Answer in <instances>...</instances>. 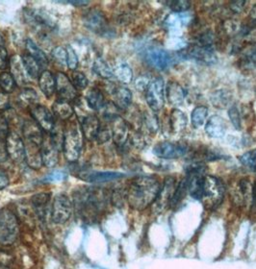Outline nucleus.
Wrapping results in <instances>:
<instances>
[{"mask_svg":"<svg viewBox=\"0 0 256 269\" xmlns=\"http://www.w3.org/2000/svg\"><path fill=\"white\" fill-rule=\"evenodd\" d=\"M39 87L46 97H51L56 92V78L49 70H44L39 77Z\"/></svg>","mask_w":256,"mask_h":269,"instance_id":"nucleus-23","label":"nucleus"},{"mask_svg":"<svg viewBox=\"0 0 256 269\" xmlns=\"http://www.w3.org/2000/svg\"><path fill=\"white\" fill-rule=\"evenodd\" d=\"M93 70L97 75L101 78L111 79L114 77L113 70L111 69L109 64L101 57H97L94 62Z\"/></svg>","mask_w":256,"mask_h":269,"instance_id":"nucleus-29","label":"nucleus"},{"mask_svg":"<svg viewBox=\"0 0 256 269\" xmlns=\"http://www.w3.org/2000/svg\"><path fill=\"white\" fill-rule=\"evenodd\" d=\"M161 186L153 177H138L130 183L126 192L128 204L134 210L141 211L155 202L159 194Z\"/></svg>","mask_w":256,"mask_h":269,"instance_id":"nucleus-2","label":"nucleus"},{"mask_svg":"<svg viewBox=\"0 0 256 269\" xmlns=\"http://www.w3.org/2000/svg\"><path fill=\"white\" fill-rule=\"evenodd\" d=\"M71 83L76 89H84L88 87V79L80 71H73L71 75Z\"/></svg>","mask_w":256,"mask_h":269,"instance_id":"nucleus-38","label":"nucleus"},{"mask_svg":"<svg viewBox=\"0 0 256 269\" xmlns=\"http://www.w3.org/2000/svg\"><path fill=\"white\" fill-rule=\"evenodd\" d=\"M146 60L148 64L156 70H164L170 65L172 58L168 53L161 48H150L146 53Z\"/></svg>","mask_w":256,"mask_h":269,"instance_id":"nucleus-13","label":"nucleus"},{"mask_svg":"<svg viewBox=\"0 0 256 269\" xmlns=\"http://www.w3.org/2000/svg\"><path fill=\"white\" fill-rule=\"evenodd\" d=\"M50 198H51V194L49 192H41L35 194L31 198L32 205L40 217H44V215L46 214V207L49 203Z\"/></svg>","mask_w":256,"mask_h":269,"instance_id":"nucleus-28","label":"nucleus"},{"mask_svg":"<svg viewBox=\"0 0 256 269\" xmlns=\"http://www.w3.org/2000/svg\"><path fill=\"white\" fill-rule=\"evenodd\" d=\"M22 134L27 142L34 143L42 146L44 141V135L40 125L32 119H27L22 124Z\"/></svg>","mask_w":256,"mask_h":269,"instance_id":"nucleus-14","label":"nucleus"},{"mask_svg":"<svg viewBox=\"0 0 256 269\" xmlns=\"http://www.w3.org/2000/svg\"><path fill=\"white\" fill-rule=\"evenodd\" d=\"M19 234V223L15 213L9 208H0V244L12 245Z\"/></svg>","mask_w":256,"mask_h":269,"instance_id":"nucleus-4","label":"nucleus"},{"mask_svg":"<svg viewBox=\"0 0 256 269\" xmlns=\"http://www.w3.org/2000/svg\"><path fill=\"white\" fill-rule=\"evenodd\" d=\"M9 133L8 121L5 117V115L0 113V139L1 140H5L6 138H7V136L9 135Z\"/></svg>","mask_w":256,"mask_h":269,"instance_id":"nucleus-46","label":"nucleus"},{"mask_svg":"<svg viewBox=\"0 0 256 269\" xmlns=\"http://www.w3.org/2000/svg\"><path fill=\"white\" fill-rule=\"evenodd\" d=\"M244 54L249 61L256 63V44L247 47L244 51Z\"/></svg>","mask_w":256,"mask_h":269,"instance_id":"nucleus-51","label":"nucleus"},{"mask_svg":"<svg viewBox=\"0 0 256 269\" xmlns=\"http://www.w3.org/2000/svg\"><path fill=\"white\" fill-rule=\"evenodd\" d=\"M175 191H176V180L174 178L169 177L165 181L164 186L161 188L159 194L154 202L155 206H156L155 208L162 210V208H165L170 202V199L175 193Z\"/></svg>","mask_w":256,"mask_h":269,"instance_id":"nucleus-19","label":"nucleus"},{"mask_svg":"<svg viewBox=\"0 0 256 269\" xmlns=\"http://www.w3.org/2000/svg\"><path fill=\"white\" fill-rule=\"evenodd\" d=\"M0 269H1V268H0Z\"/></svg>","mask_w":256,"mask_h":269,"instance_id":"nucleus-59","label":"nucleus"},{"mask_svg":"<svg viewBox=\"0 0 256 269\" xmlns=\"http://www.w3.org/2000/svg\"><path fill=\"white\" fill-rule=\"evenodd\" d=\"M68 174L63 170H53L50 173L47 174L43 180L44 183L60 182L65 179H67Z\"/></svg>","mask_w":256,"mask_h":269,"instance_id":"nucleus-43","label":"nucleus"},{"mask_svg":"<svg viewBox=\"0 0 256 269\" xmlns=\"http://www.w3.org/2000/svg\"><path fill=\"white\" fill-rule=\"evenodd\" d=\"M229 115H230V121L232 122L233 126L237 129L240 130L242 128V123H241V113L238 111V109L233 106L230 108L229 111Z\"/></svg>","mask_w":256,"mask_h":269,"instance_id":"nucleus-44","label":"nucleus"},{"mask_svg":"<svg viewBox=\"0 0 256 269\" xmlns=\"http://www.w3.org/2000/svg\"><path fill=\"white\" fill-rule=\"evenodd\" d=\"M150 83V82L146 80L144 77H140V78L137 79V81H136V87L141 89V91H144L145 88H148Z\"/></svg>","mask_w":256,"mask_h":269,"instance_id":"nucleus-54","label":"nucleus"},{"mask_svg":"<svg viewBox=\"0 0 256 269\" xmlns=\"http://www.w3.org/2000/svg\"><path fill=\"white\" fill-rule=\"evenodd\" d=\"M22 58V62H23V66L26 70L27 75L28 77L31 79H37L40 77L41 75V66L39 65V63L36 61L33 57H31L28 54H23L21 56Z\"/></svg>","mask_w":256,"mask_h":269,"instance_id":"nucleus-30","label":"nucleus"},{"mask_svg":"<svg viewBox=\"0 0 256 269\" xmlns=\"http://www.w3.org/2000/svg\"><path fill=\"white\" fill-rule=\"evenodd\" d=\"M10 97L8 94L4 92H0V111L9 109Z\"/></svg>","mask_w":256,"mask_h":269,"instance_id":"nucleus-50","label":"nucleus"},{"mask_svg":"<svg viewBox=\"0 0 256 269\" xmlns=\"http://www.w3.org/2000/svg\"><path fill=\"white\" fill-rule=\"evenodd\" d=\"M190 20V16H186L184 14L178 13L177 15H170L168 17L167 23L173 28H180V27L185 25L187 22Z\"/></svg>","mask_w":256,"mask_h":269,"instance_id":"nucleus-40","label":"nucleus"},{"mask_svg":"<svg viewBox=\"0 0 256 269\" xmlns=\"http://www.w3.org/2000/svg\"><path fill=\"white\" fill-rule=\"evenodd\" d=\"M81 129L85 139L88 140H94L97 139L98 132L100 129V122L97 115L89 114L82 119Z\"/></svg>","mask_w":256,"mask_h":269,"instance_id":"nucleus-21","label":"nucleus"},{"mask_svg":"<svg viewBox=\"0 0 256 269\" xmlns=\"http://www.w3.org/2000/svg\"><path fill=\"white\" fill-rule=\"evenodd\" d=\"M25 47H26L27 54L30 55L31 57H33L36 61L39 63L41 68H43V69L47 68L48 59H47L46 55L31 39H27Z\"/></svg>","mask_w":256,"mask_h":269,"instance_id":"nucleus-25","label":"nucleus"},{"mask_svg":"<svg viewBox=\"0 0 256 269\" xmlns=\"http://www.w3.org/2000/svg\"><path fill=\"white\" fill-rule=\"evenodd\" d=\"M226 131V122L220 115H213L205 125L206 134L214 138L221 139L225 135Z\"/></svg>","mask_w":256,"mask_h":269,"instance_id":"nucleus-20","label":"nucleus"},{"mask_svg":"<svg viewBox=\"0 0 256 269\" xmlns=\"http://www.w3.org/2000/svg\"><path fill=\"white\" fill-rule=\"evenodd\" d=\"M49 140L58 150L63 149V142H64V128L60 126H54L53 130L50 132Z\"/></svg>","mask_w":256,"mask_h":269,"instance_id":"nucleus-37","label":"nucleus"},{"mask_svg":"<svg viewBox=\"0 0 256 269\" xmlns=\"http://www.w3.org/2000/svg\"><path fill=\"white\" fill-rule=\"evenodd\" d=\"M25 161L27 165L33 169H40L43 166L41 146L27 142L25 144Z\"/></svg>","mask_w":256,"mask_h":269,"instance_id":"nucleus-22","label":"nucleus"},{"mask_svg":"<svg viewBox=\"0 0 256 269\" xmlns=\"http://www.w3.org/2000/svg\"><path fill=\"white\" fill-rule=\"evenodd\" d=\"M146 123H147V126L148 128L150 129V132H157V129H158V124H157V121L156 118L152 115V114H147L146 116Z\"/></svg>","mask_w":256,"mask_h":269,"instance_id":"nucleus-49","label":"nucleus"},{"mask_svg":"<svg viewBox=\"0 0 256 269\" xmlns=\"http://www.w3.org/2000/svg\"><path fill=\"white\" fill-rule=\"evenodd\" d=\"M190 57L194 58L196 61L203 62L205 64H214L217 61V58L215 57V55L213 54L212 51H210V49L205 48V47H197L194 48L193 50H191L189 52Z\"/></svg>","mask_w":256,"mask_h":269,"instance_id":"nucleus-32","label":"nucleus"},{"mask_svg":"<svg viewBox=\"0 0 256 269\" xmlns=\"http://www.w3.org/2000/svg\"><path fill=\"white\" fill-rule=\"evenodd\" d=\"M6 148L10 159L19 164L25 161V144L17 132L12 131L5 139Z\"/></svg>","mask_w":256,"mask_h":269,"instance_id":"nucleus-8","label":"nucleus"},{"mask_svg":"<svg viewBox=\"0 0 256 269\" xmlns=\"http://www.w3.org/2000/svg\"><path fill=\"white\" fill-rule=\"evenodd\" d=\"M241 164L249 168H256V149H252L239 158Z\"/></svg>","mask_w":256,"mask_h":269,"instance_id":"nucleus-41","label":"nucleus"},{"mask_svg":"<svg viewBox=\"0 0 256 269\" xmlns=\"http://www.w3.org/2000/svg\"><path fill=\"white\" fill-rule=\"evenodd\" d=\"M52 110H53L54 114L57 117H59V119L64 121V122L70 121L74 113V110L69 102L59 100V99L54 102L52 105Z\"/></svg>","mask_w":256,"mask_h":269,"instance_id":"nucleus-26","label":"nucleus"},{"mask_svg":"<svg viewBox=\"0 0 256 269\" xmlns=\"http://www.w3.org/2000/svg\"><path fill=\"white\" fill-rule=\"evenodd\" d=\"M43 165L48 168H53L59 163V150L50 142L49 138L43 141L41 146Z\"/></svg>","mask_w":256,"mask_h":269,"instance_id":"nucleus-18","label":"nucleus"},{"mask_svg":"<svg viewBox=\"0 0 256 269\" xmlns=\"http://www.w3.org/2000/svg\"><path fill=\"white\" fill-rule=\"evenodd\" d=\"M16 85L17 83L11 75V73L7 71H2L0 73V87L4 93L6 94L13 93L16 88Z\"/></svg>","mask_w":256,"mask_h":269,"instance_id":"nucleus-36","label":"nucleus"},{"mask_svg":"<svg viewBox=\"0 0 256 269\" xmlns=\"http://www.w3.org/2000/svg\"><path fill=\"white\" fill-rule=\"evenodd\" d=\"M187 146L174 141H161L153 148L154 155L161 159H178L187 153Z\"/></svg>","mask_w":256,"mask_h":269,"instance_id":"nucleus-9","label":"nucleus"},{"mask_svg":"<svg viewBox=\"0 0 256 269\" xmlns=\"http://www.w3.org/2000/svg\"><path fill=\"white\" fill-rule=\"evenodd\" d=\"M112 134H111V131L109 130V128L104 126V127H101L100 126V129L98 132V135H97V139L98 143H104L109 140V139L111 138Z\"/></svg>","mask_w":256,"mask_h":269,"instance_id":"nucleus-47","label":"nucleus"},{"mask_svg":"<svg viewBox=\"0 0 256 269\" xmlns=\"http://www.w3.org/2000/svg\"><path fill=\"white\" fill-rule=\"evenodd\" d=\"M9 185V177L6 171L0 169V191L7 188Z\"/></svg>","mask_w":256,"mask_h":269,"instance_id":"nucleus-53","label":"nucleus"},{"mask_svg":"<svg viewBox=\"0 0 256 269\" xmlns=\"http://www.w3.org/2000/svg\"><path fill=\"white\" fill-rule=\"evenodd\" d=\"M124 174L113 171H85L80 173L79 177L89 183H106L115 181L124 177Z\"/></svg>","mask_w":256,"mask_h":269,"instance_id":"nucleus-17","label":"nucleus"},{"mask_svg":"<svg viewBox=\"0 0 256 269\" xmlns=\"http://www.w3.org/2000/svg\"><path fill=\"white\" fill-rule=\"evenodd\" d=\"M84 135L81 124L76 118L70 119L64 128L63 152L68 162H76L82 153Z\"/></svg>","mask_w":256,"mask_h":269,"instance_id":"nucleus-3","label":"nucleus"},{"mask_svg":"<svg viewBox=\"0 0 256 269\" xmlns=\"http://www.w3.org/2000/svg\"><path fill=\"white\" fill-rule=\"evenodd\" d=\"M198 173L200 171L194 170L188 176L189 193L194 199L203 202L208 208L219 206L224 195L223 184L214 176H204Z\"/></svg>","mask_w":256,"mask_h":269,"instance_id":"nucleus-1","label":"nucleus"},{"mask_svg":"<svg viewBox=\"0 0 256 269\" xmlns=\"http://www.w3.org/2000/svg\"><path fill=\"white\" fill-rule=\"evenodd\" d=\"M207 115H208V109L206 107L204 106L196 107L193 111L191 116L192 124L194 128L202 127L207 118Z\"/></svg>","mask_w":256,"mask_h":269,"instance_id":"nucleus-34","label":"nucleus"},{"mask_svg":"<svg viewBox=\"0 0 256 269\" xmlns=\"http://www.w3.org/2000/svg\"><path fill=\"white\" fill-rule=\"evenodd\" d=\"M56 93L59 100L67 102L75 100L77 97L76 88L69 77L63 72H58L56 75Z\"/></svg>","mask_w":256,"mask_h":269,"instance_id":"nucleus-10","label":"nucleus"},{"mask_svg":"<svg viewBox=\"0 0 256 269\" xmlns=\"http://www.w3.org/2000/svg\"><path fill=\"white\" fill-rule=\"evenodd\" d=\"M113 72L116 78L124 84H129L132 81L133 72L131 68L124 62L117 64Z\"/></svg>","mask_w":256,"mask_h":269,"instance_id":"nucleus-31","label":"nucleus"},{"mask_svg":"<svg viewBox=\"0 0 256 269\" xmlns=\"http://www.w3.org/2000/svg\"><path fill=\"white\" fill-rule=\"evenodd\" d=\"M111 122V134L112 138L118 146H123L127 141L129 136V129L127 123L120 115L113 114L110 116Z\"/></svg>","mask_w":256,"mask_h":269,"instance_id":"nucleus-12","label":"nucleus"},{"mask_svg":"<svg viewBox=\"0 0 256 269\" xmlns=\"http://www.w3.org/2000/svg\"><path fill=\"white\" fill-rule=\"evenodd\" d=\"M83 24L91 32L100 36H107L110 32L105 15L98 9L89 10L83 16Z\"/></svg>","mask_w":256,"mask_h":269,"instance_id":"nucleus-6","label":"nucleus"},{"mask_svg":"<svg viewBox=\"0 0 256 269\" xmlns=\"http://www.w3.org/2000/svg\"><path fill=\"white\" fill-rule=\"evenodd\" d=\"M166 95L168 98V102L173 105H180L185 97V94L182 87L176 82H169L167 88Z\"/></svg>","mask_w":256,"mask_h":269,"instance_id":"nucleus-27","label":"nucleus"},{"mask_svg":"<svg viewBox=\"0 0 256 269\" xmlns=\"http://www.w3.org/2000/svg\"><path fill=\"white\" fill-rule=\"evenodd\" d=\"M250 16L251 18H256V5L252 8L251 12H250Z\"/></svg>","mask_w":256,"mask_h":269,"instance_id":"nucleus-57","label":"nucleus"},{"mask_svg":"<svg viewBox=\"0 0 256 269\" xmlns=\"http://www.w3.org/2000/svg\"><path fill=\"white\" fill-rule=\"evenodd\" d=\"M246 4V2L244 1H237V2H233L231 4V9L235 12H240L241 10L243 9V6Z\"/></svg>","mask_w":256,"mask_h":269,"instance_id":"nucleus-55","label":"nucleus"},{"mask_svg":"<svg viewBox=\"0 0 256 269\" xmlns=\"http://www.w3.org/2000/svg\"><path fill=\"white\" fill-rule=\"evenodd\" d=\"M73 212V205L70 197L64 193H59L54 197L51 218L55 224H65L70 220Z\"/></svg>","mask_w":256,"mask_h":269,"instance_id":"nucleus-5","label":"nucleus"},{"mask_svg":"<svg viewBox=\"0 0 256 269\" xmlns=\"http://www.w3.org/2000/svg\"><path fill=\"white\" fill-rule=\"evenodd\" d=\"M10 70H11V75L13 76L14 80L16 81L17 85L18 86H23L25 85L28 81V75H27L26 70L23 66L22 58L19 55H14L11 57L9 62Z\"/></svg>","mask_w":256,"mask_h":269,"instance_id":"nucleus-15","label":"nucleus"},{"mask_svg":"<svg viewBox=\"0 0 256 269\" xmlns=\"http://www.w3.org/2000/svg\"><path fill=\"white\" fill-rule=\"evenodd\" d=\"M4 44H5L4 38H3V36L0 34V46H4Z\"/></svg>","mask_w":256,"mask_h":269,"instance_id":"nucleus-58","label":"nucleus"},{"mask_svg":"<svg viewBox=\"0 0 256 269\" xmlns=\"http://www.w3.org/2000/svg\"><path fill=\"white\" fill-rule=\"evenodd\" d=\"M85 100L88 104L89 108L94 111H100L106 105L103 94L97 87H92L89 89Z\"/></svg>","mask_w":256,"mask_h":269,"instance_id":"nucleus-24","label":"nucleus"},{"mask_svg":"<svg viewBox=\"0 0 256 269\" xmlns=\"http://www.w3.org/2000/svg\"><path fill=\"white\" fill-rule=\"evenodd\" d=\"M30 113L32 118L35 121L42 129L50 133L55 126L53 114L44 106L34 105L30 107Z\"/></svg>","mask_w":256,"mask_h":269,"instance_id":"nucleus-11","label":"nucleus"},{"mask_svg":"<svg viewBox=\"0 0 256 269\" xmlns=\"http://www.w3.org/2000/svg\"><path fill=\"white\" fill-rule=\"evenodd\" d=\"M66 50L68 55V68L71 70H76L78 67V57L76 55L75 50L71 45H68Z\"/></svg>","mask_w":256,"mask_h":269,"instance_id":"nucleus-42","label":"nucleus"},{"mask_svg":"<svg viewBox=\"0 0 256 269\" xmlns=\"http://www.w3.org/2000/svg\"><path fill=\"white\" fill-rule=\"evenodd\" d=\"M66 3H69V4H71V5L76 6V7H82V6L88 5L89 1H68Z\"/></svg>","mask_w":256,"mask_h":269,"instance_id":"nucleus-56","label":"nucleus"},{"mask_svg":"<svg viewBox=\"0 0 256 269\" xmlns=\"http://www.w3.org/2000/svg\"><path fill=\"white\" fill-rule=\"evenodd\" d=\"M110 95L116 107L121 110H126L132 102L131 92L124 86H113L110 89Z\"/></svg>","mask_w":256,"mask_h":269,"instance_id":"nucleus-16","label":"nucleus"},{"mask_svg":"<svg viewBox=\"0 0 256 269\" xmlns=\"http://www.w3.org/2000/svg\"><path fill=\"white\" fill-rule=\"evenodd\" d=\"M18 97H19V100L22 104L30 106V107L37 104L38 99H39V96L37 95L35 89H33L31 87L22 88Z\"/></svg>","mask_w":256,"mask_h":269,"instance_id":"nucleus-35","label":"nucleus"},{"mask_svg":"<svg viewBox=\"0 0 256 269\" xmlns=\"http://www.w3.org/2000/svg\"><path fill=\"white\" fill-rule=\"evenodd\" d=\"M51 55H52L54 61L56 62L58 65H60L61 67H68L67 50L63 46H56L55 48H53Z\"/></svg>","mask_w":256,"mask_h":269,"instance_id":"nucleus-39","label":"nucleus"},{"mask_svg":"<svg viewBox=\"0 0 256 269\" xmlns=\"http://www.w3.org/2000/svg\"><path fill=\"white\" fill-rule=\"evenodd\" d=\"M187 123L188 118L182 111L175 109L170 113V128L174 132H181L187 126Z\"/></svg>","mask_w":256,"mask_h":269,"instance_id":"nucleus-33","label":"nucleus"},{"mask_svg":"<svg viewBox=\"0 0 256 269\" xmlns=\"http://www.w3.org/2000/svg\"><path fill=\"white\" fill-rule=\"evenodd\" d=\"M8 158L9 156H8V152L6 148V143L4 140L0 139V164L5 163Z\"/></svg>","mask_w":256,"mask_h":269,"instance_id":"nucleus-52","label":"nucleus"},{"mask_svg":"<svg viewBox=\"0 0 256 269\" xmlns=\"http://www.w3.org/2000/svg\"><path fill=\"white\" fill-rule=\"evenodd\" d=\"M165 82L162 78L151 81L147 88V102L150 109L154 112L162 110L165 105Z\"/></svg>","mask_w":256,"mask_h":269,"instance_id":"nucleus-7","label":"nucleus"},{"mask_svg":"<svg viewBox=\"0 0 256 269\" xmlns=\"http://www.w3.org/2000/svg\"><path fill=\"white\" fill-rule=\"evenodd\" d=\"M8 66V51L4 46H0V70H6Z\"/></svg>","mask_w":256,"mask_h":269,"instance_id":"nucleus-48","label":"nucleus"},{"mask_svg":"<svg viewBox=\"0 0 256 269\" xmlns=\"http://www.w3.org/2000/svg\"><path fill=\"white\" fill-rule=\"evenodd\" d=\"M168 7L170 9L176 11L177 13H182L184 12L186 10L189 9L190 8V2L188 1H172V2H168Z\"/></svg>","mask_w":256,"mask_h":269,"instance_id":"nucleus-45","label":"nucleus"}]
</instances>
